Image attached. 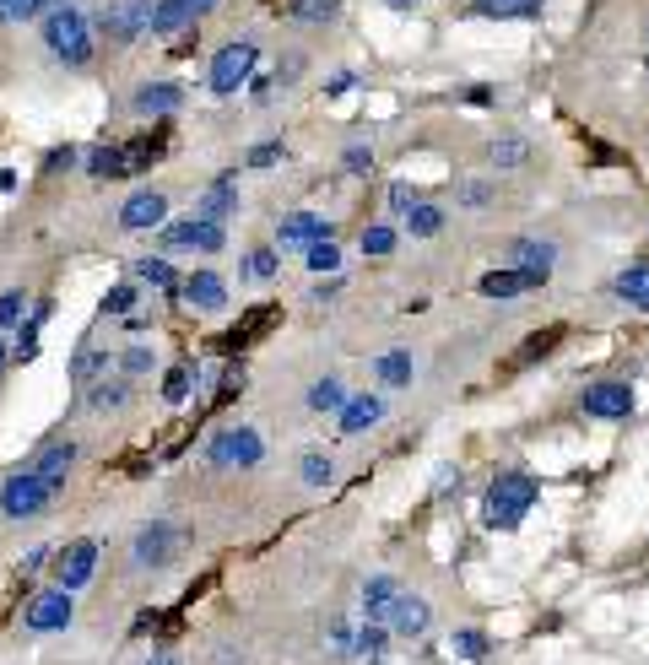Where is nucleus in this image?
<instances>
[{
	"instance_id": "nucleus-1",
	"label": "nucleus",
	"mask_w": 649,
	"mask_h": 665,
	"mask_svg": "<svg viewBox=\"0 0 649 665\" xmlns=\"http://www.w3.org/2000/svg\"><path fill=\"white\" fill-rule=\"evenodd\" d=\"M38 33H44V49L55 55L60 65H71V71H82V65L92 60V17L82 6H55L44 22H38Z\"/></svg>"
},
{
	"instance_id": "nucleus-2",
	"label": "nucleus",
	"mask_w": 649,
	"mask_h": 665,
	"mask_svg": "<svg viewBox=\"0 0 649 665\" xmlns=\"http://www.w3.org/2000/svg\"><path fill=\"white\" fill-rule=\"evenodd\" d=\"M60 498L55 482H44V476H33L28 465H17V471L0 476V514L6 520H38V514H49V503Z\"/></svg>"
},
{
	"instance_id": "nucleus-3",
	"label": "nucleus",
	"mask_w": 649,
	"mask_h": 665,
	"mask_svg": "<svg viewBox=\"0 0 649 665\" xmlns=\"http://www.w3.org/2000/svg\"><path fill=\"white\" fill-rule=\"evenodd\" d=\"M531 503H536V482L525 471L498 476V482L487 487V525H493V530H514L525 514H531Z\"/></svg>"
},
{
	"instance_id": "nucleus-4",
	"label": "nucleus",
	"mask_w": 649,
	"mask_h": 665,
	"mask_svg": "<svg viewBox=\"0 0 649 665\" xmlns=\"http://www.w3.org/2000/svg\"><path fill=\"white\" fill-rule=\"evenodd\" d=\"M49 579H55V590H65V595H82L87 584L98 579V541L92 536L65 541V547L49 557Z\"/></svg>"
},
{
	"instance_id": "nucleus-5",
	"label": "nucleus",
	"mask_w": 649,
	"mask_h": 665,
	"mask_svg": "<svg viewBox=\"0 0 649 665\" xmlns=\"http://www.w3.org/2000/svg\"><path fill=\"white\" fill-rule=\"evenodd\" d=\"M255 60H260V49H255V38H238V44H222L217 55H211L206 65V87L217 92V98H233L238 87L255 76Z\"/></svg>"
},
{
	"instance_id": "nucleus-6",
	"label": "nucleus",
	"mask_w": 649,
	"mask_h": 665,
	"mask_svg": "<svg viewBox=\"0 0 649 665\" xmlns=\"http://www.w3.org/2000/svg\"><path fill=\"white\" fill-rule=\"evenodd\" d=\"M152 6H157V0H114V6H103L98 17H92V38H109V44H130V38L147 33Z\"/></svg>"
},
{
	"instance_id": "nucleus-7",
	"label": "nucleus",
	"mask_w": 649,
	"mask_h": 665,
	"mask_svg": "<svg viewBox=\"0 0 649 665\" xmlns=\"http://www.w3.org/2000/svg\"><path fill=\"white\" fill-rule=\"evenodd\" d=\"M157 244L217 255V249H228V228H222V222H201V217H179V222H163V228H157Z\"/></svg>"
},
{
	"instance_id": "nucleus-8",
	"label": "nucleus",
	"mask_w": 649,
	"mask_h": 665,
	"mask_svg": "<svg viewBox=\"0 0 649 665\" xmlns=\"http://www.w3.org/2000/svg\"><path fill=\"white\" fill-rule=\"evenodd\" d=\"M206 460L211 465H260L266 460V438H260L255 428H222V433H211V444H206Z\"/></svg>"
},
{
	"instance_id": "nucleus-9",
	"label": "nucleus",
	"mask_w": 649,
	"mask_h": 665,
	"mask_svg": "<svg viewBox=\"0 0 649 665\" xmlns=\"http://www.w3.org/2000/svg\"><path fill=\"white\" fill-rule=\"evenodd\" d=\"M179 547H184L179 525L152 520V525L136 530V541H130V557H136V568H168V563L179 557Z\"/></svg>"
},
{
	"instance_id": "nucleus-10",
	"label": "nucleus",
	"mask_w": 649,
	"mask_h": 665,
	"mask_svg": "<svg viewBox=\"0 0 649 665\" xmlns=\"http://www.w3.org/2000/svg\"><path fill=\"white\" fill-rule=\"evenodd\" d=\"M28 633H65L76 622V595H65V590H55V584H49L44 595H33L28 601Z\"/></svg>"
},
{
	"instance_id": "nucleus-11",
	"label": "nucleus",
	"mask_w": 649,
	"mask_h": 665,
	"mask_svg": "<svg viewBox=\"0 0 649 665\" xmlns=\"http://www.w3.org/2000/svg\"><path fill=\"white\" fill-rule=\"evenodd\" d=\"M168 222V195L163 190H130L119 206V228L125 233H157Z\"/></svg>"
},
{
	"instance_id": "nucleus-12",
	"label": "nucleus",
	"mask_w": 649,
	"mask_h": 665,
	"mask_svg": "<svg viewBox=\"0 0 649 665\" xmlns=\"http://www.w3.org/2000/svg\"><path fill=\"white\" fill-rule=\"evenodd\" d=\"M76 460H82V449H76L71 438H44V444L33 449L28 471L44 476V482H55V487L65 492V482H71V471H76Z\"/></svg>"
},
{
	"instance_id": "nucleus-13",
	"label": "nucleus",
	"mask_w": 649,
	"mask_h": 665,
	"mask_svg": "<svg viewBox=\"0 0 649 665\" xmlns=\"http://www.w3.org/2000/svg\"><path fill=\"white\" fill-rule=\"evenodd\" d=\"M509 271H520V282L525 287H547V276H552V260H558V249L552 244H541V238H514V249H509Z\"/></svg>"
},
{
	"instance_id": "nucleus-14",
	"label": "nucleus",
	"mask_w": 649,
	"mask_h": 665,
	"mask_svg": "<svg viewBox=\"0 0 649 665\" xmlns=\"http://www.w3.org/2000/svg\"><path fill=\"white\" fill-rule=\"evenodd\" d=\"M179 298L201 314H222L228 309V282H222V271H190L179 282Z\"/></svg>"
},
{
	"instance_id": "nucleus-15",
	"label": "nucleus",
	"mask_w": 649,
	"mask_h": 665,
	"mask_svg": "<svg viewBox=\"0 0 649 665\" xmlns=\"http://www.w3.org/2000/svg\"><path fill=\"white\" fill-rule=\"evenodd\" d=\"M579 406H585L590 417L617 422V417H628V411H633V390H628V384H617V379H601V384H590V390L579 395Z\"/></svg>"
},
{
	"instance_id": "nucleus-16",
	"label": "nucleus",
	"mask_w": 649,
	"mask_h": 665,
	"mask_svg": "<svg viewBox=\"0 0 649 665\" xmlns=\"http://www.w3.org/2000/svg\"><path fill=\"white\" fill-rule=\"evenodd\" d=\"M184 103V87L179 82H141L136 92H130V109H136L141 119H168Z\"/></svg>"
},
{
	"instance_id": "nucleus-17",
	"label": "nucleus",
	"mask_w": 649,
	"mask_h": 665,
	"mask_svg": "<svg viewBox=\"0 0 649 665\" xmlns=\"http://www.w3.org/2000/svg\"><path fill=\"white\" fill-rule=\"evenodd\" d=\"M336 228H330L325 217H314V211H293V217H282V228H276V244L282 249H309L320 244V238H330Z\"/></svg>"
},
{
	"instance_id": "nucleus-18",
	"label": "nucleus",
	"mask_w": 649,
	"mask_h": 665,
	"mask_svg": "<svg viewBox=\"0 0 649 665\" xmlns=\"http://www.w3.org/2000/svg\"><path fill=\"white\" fill-rule=\"evenodd\" d=\"M428 622H433L428 601H422V595H406V590H401V601L390 606L384 628H390V633H401V638H417V633H428Z\"/></svg>"
},
{
	"instance_id": "nucleus-19",
	"label": "nucleus",
	"mask_w": 649,
	"mask_h": 665,
	"mask_svg": "<svg viewBox=\"0 0 649 665\" xmlns=\"http://www.w3.org/2000/svg\"><path fill=\"white\" fill-rule=\"evenodd\" d=\"M336 422H341V433H368L384 422V401L379 395H352V401L336 411Z\"/></svg>"
},
{
	"instance_id": "nucleus-20",
	"label": "nucleus",
	"mask_w": 649,
	"mask_h": 665,
	"mask_svg": "<svg viewBox=\"0 0 649 665\" xmlns=\"http://www.w3.org/2000/svg\"><path fill=\"white\" fill-rule=\"evenodd\" d=\"M195 217L201 222H222L228 228V217H238V190H233V179H217L211 190L201 195V206H195Z\"/></svg>"
},
{
	"instance_id": "nucleus-21",
	"label": "nucleus",
	"mask_w": 649,
	"mask_h": 665,
	"mask_svg": "<svg viewBox=\"0 0 649 665\" xmlns=\"http://www.w3.org/2000/svg\"><path fill=\"white\" fill-rule=\"evenodd\" d=\"M87 179H125V141H109V146H92V152L82 157Z\"/></svg>"
},
{
	"instance_id": "nucleus-22",
	"label": "nucleus",
	"mask_w": 649,
	"mask_h": 665,
	"mask_svg": "<svg viewBox=\"0 0 649 665\" xmlns=\"http://www.w3.org/2000/svg\"><path fill=\"white\" fill-rule=\"evenodd\" d=\"M190 22H195V17H190V0H157L147 33H152V38H174V33L190 28Z\"/></svg>"
},
{
	"instance_id": "nucleus-23",
	"label": "nucleus",
	"mask_w": 649,
	"mask_h": 665,
	"mask_svg": "<svg viewBox=\"0 0 649 665\" xmlns=\"http://www.w3.org/2000/svg\"><path fill=\"white\" fill-rule=\"evenodd\" d=\"M395 601H401V584H395L390 574H379V579L363 584V617H368V622H384Z\"/></svg>"
},
{
	"instance_id": "nucleus-24",
	"label": "nucleus",
	"mask_w": 649,
	"mask_h": 665,
	"mask_svg": "<svg viewBox=\"0 0 649 665\" xmlns=\"http://www.w3.org/2000/svg\"><path fill=\"white\" fill-rule=\"evenodd\" d=\"M130 401V379H92L87 384V411H98V417H109V411H119Z\"/></svg>"
},
{
	"instance_id": "nucleus-25",
	"label": "nucleus",
	"mask_w": 649,
	"mask_h": 665,
	"mask_svg": "<svg viewBox=\"0 0 649 665\" xmlns=\"http://www.w3.org/2000/svg\"><path fill=\"white\" fill-rule=\"evenodd\" d=\"M130 276H136V287H152V292H179V271L168 265L163 255H147L130 265Z\"/></svg>"
},
{
	"instance_id": "nucleus-26",
	"label": "nucleus",
	"mask_w": 649,
	"mask_h": 665,
	"mask_svg": "<svg viewBox=\"0 0 649 665\" xmlns=\"http://www.w3.org/2000/svg\"><path fill=\"white\" fill-rule=\"evenodd\" d=\"M168 157V136L157 130V136H136V141H125V174H141V168H152V163H163Z\"/></svg>"
},
{
	"instance_id": "nucleus-27",
	"label": "nucleus",
	"mask_w": 649,
	"mask_h": 665,
	"mask_svg": "<svg viewBox=\"0 0 649 665\" xmlns=\"http://www.w3.org/2000/svg\"><path fill=\"white\" fill-rule=\"evenodd\" d=\"M541 6L547 0H471L476 17H509V22H531V17H541Z\"/></svg>"
},
{
	"instance_id": "nucleus-28",
	"label": "nucleus",
	"mask_w": 649,
	"mask_h": 665,
	"mask_svg": "<svg viewBox=\"0 0 649 665\" xmlns=\"http://www.w3.org/2000/svg\"><path fill=\"white\" fill-rule=\"evenodd\" d=\"M109 363H114V357L103 352V347H92V341H82V347H76V363H71V379L87 390L92 379H103V374H109Z\"/></svg>"
},
{
	"instance_id": "nucleus-29",
	"label": "nucleus",
	"mask_w": 649,
	"mask_h": 665,
	"mask_svg": "<svg viewBox=\"0 0 649 665\" xmlns=\"http://www.w3.org/2000/svg\"><path fill=\"white\" fill-rule=\"evenodd\" d=\"M374 374H379L384 390H401V384H412L417 363H412V352H384L379 363H374Z\"/></svg>"
},
{
	"instance_id": "nucleus-30",
	"label": "nucleus",
	"mask_w": 649,
	"mask_h": 665,
	"mask_svg": "<svg viewBox=\"0 0 649 665\" xmlns=\"http://www.w3.org/2000/svg\"><path fill=\"white\" fill-rule=\"evenodd\" d=\"M28 309H33L28 287H0V336H6V330H22Z\"/></svg>"
},
{
	"instance_id": "nucleus-31",
	"label": "nucleus",
	"mask_w": 649,
	"mask_h": 665,
	"mask_svg": "<svg viewBox=\"0 0 649 665\" xmlns=\"http://www.w3.org/2000/svg\"><path fill=\"white\" fill-rule=\"evenodd\" d=\"M612 292L622 303H633V309H649V265H633V271H622Z\"/></svg>"
},
{
	"instance_id": "nucleus-32",
	"label": "nucleus",
	"mask_w": 649,
	"mask_h": 665,
	"mask_svg": "<svg viewBox=\"0 0 649 665\" xmlns=\"http://www.w3.org/2000/svg\"><path fill=\"white\" fill-rule=\"evenodd\" d=\"M238 276H244V282H271V276H282V260H276V249H249Z\"/></svg>"
},
{
	"instance_id": "nucleus-33",
	"label": "nucleus",
	"mask_w": 649,
	"mask_h": 665,
	"mask_svg": "<svg viewBox=\"0 0 649 665\" xmlns=\"http://www.w3.org/2000/svg\"><path fill=\"white\" fill-rule=\"evenodd\" d=\"M190 390H195V363H174L163 374V401L168 406H184V401H190Z\"/></svg>"
},
{
	"instance_id": "nucleus-34",
	"label": "nucleus",
	"mask_w": 649,
	"mask_h": 665,
	"mask_svg": "<svg viewBox=\"0 0 649 665\" xmlns=\"http://www.w3.org/2000/svg\"><path fill=\"white\" fill-rule=\"evenodd\" d=\"M341 406H347V390H341L336 374H325V379L309 384V411H341Z\"/></svg>"
},
{
	"instance_id": "nucleus-35",
	"label": "nucleus",
	"mask_w": 649,
	"mask_h": 665,
	"mask_svg": "<svg viewBox=\"0 0 649 665\" xmlns=\"http://www.w3.org/2000/svg\"><path fill=\"white\" fill-rule=\"evenodd\" d=\"M406 228H412V238H433V233L444 228V211L428 206V201H417L412 211H406Z\"/></svg>"
},
{
	"instance_id": "nucleus-36",
	"label": "nucleus",
	"mask_w": 649,
	"mask_h": 665,
	"mask_svg": "<svg viewBox=\"0 0 649 665\" xmlns=\"http://www.w3.org/2000/svg\"><path fill=\"white\" fill-rule=\"evenodd\" d=\"M114 363H119V379H141V374H152L157 352H152V347H125Z\"/></svg>"
},
{
	"instance_id": "nucleus-37",
	"label": "nucleus",
	"mask_w": 649,
	"mask_h": 665,
	"mask_svg": "<svg viewBox=\"0 0 649 665\" xmlns=\"http://www.w3.org/2000/svg\"><path fill=\"white\" fill-rule=\"evenodd\" d=\"M476 287H482V298H514V292H525L520 271H487Z\"/></svg>"
},
{
	"instance_id": "nucleus-38",
	"label": "nucleus",
	"mask_w": 649,
	"mask_h": 665,
	"mask_svg": "<svg viewBox=\"0 0 649 665\" xmlns=\"http://www.w3.org/2000/svg\"><path fill=\"white\" fill-rule=\"evenodd\" d=\"M336 11H341V0H293L287 17H293V22H330Z\"/></svg>"
},
{
	"instance_id": "nucleus-39",
	"label": "nucleus",
	"mask_w": 649,
	"mask_h": 665,
	"mask_svg": "<svg viewBox=\"0 0 649 665\" xmlns=\"http://www.w3.org/2000/svg\"><path fill=\"white\" fill-rule=\"evenodd\" d=\"M298 471H303V482H309V487H325L330 476H336V460H330L325 449H309V455H303V465H298Z\"/></svg>"
},
{
	"instance_id": "nucleus-40",
	"label": "nucleus",
	"mask_w": 649,
	"mask_h": 665,
	"mask_svg": "<svg viewBox=\"0 0 649 665\" xmlns=\"http://www.w3.org/2000/svg\"><path fill=\"white\" fill-rule=\"evenodd\" d=\"M136 309V282H119V287H109L103 292V303H98V314L109 319V314H130Z\"/></svg>"
},
{
	"instance_id": "nucleus-41",
	"label": "nucleus",
	"mask_w": 649,
	"mask_h": 665,
	"mask_svg": "<svg viewBox=\"0 0 649 665\" xmlns=\"http://www.w3.org/2000/svg\"><path fill=\"white\" fill-rule=\"evenodd\" d=\"M55 6H71V0H11V22H44Z\"/></svg>"
},
{
	"instance_id": "nucleus-42",
	"label": "nucleus",
	"mask_w": 649,
	"mask_h": 665,
	"mask_svg": "<svg viewBox=\"0 0 649 665\" xmlns=\"http://www.w3.org/2000/svg\"><path fill=\"white\" fill-rule=\"evenodd\" d=\"M282 157H287V141H282V136H271V141L249 146V157H244V163H249V168H276Z\"/></svg>"
},
{
	"instance_id": "nucleus-43",
	"label": "nucleus",
	"mask_w": 649,
	"mask_h": 665,
	"mask_svg": "<svg viewBox=\"0 0 649 665\" xmlns=\"http://www.w3.org/2000/svg\"><path fill=\"white\" fill-rule=\"evenodd\" d=\"M303 255H309V271H341V249H336V238H320V244H309Z\"/></svg>"
},
{
	"instance_id": "nucleus-44",
	"label": "nucleus",
	"mask_w": 649,
	"mask_h": 665,
	"mask_svg": "<svg viewBox=\"0 0 649 665\" xmlns=\"http://www.w3.org/2000/svg\"><path fill=\"white\" fill-rule=\"evenodd\" d=\"M525 157H531V146H525L520 136H503V141H493V163H498V168H520Z\"/></svg>"
},
{
	"instance_id": "nucleus-45",
	"label": "nucleus",
	"mask_w": 649,
	"mask_h": 665,
	"mask_svg": "<svg viewBox=\"0 0 649 665\" xmlns=\"http://www.w3.org/2000/svg\"><path fill=\"white\" fill-rule=\"evenodd\" d=\"M449 649H455L460 660H482L487 655V633H455V638H449Z\"/></svg>"
},
{
	"instance_id": "nucleus-46",
	"label": "nucleus",
	"mask_w": 649,
	"mask_h": 665,
	"mask_svg": "<svg viewBox=\"0 0 649 665\" xmlns=\"http://www.w3.org/2000/svg\"><path fill=\"white\" fill-rule=\"evenodd\" d=\"M76 163H82V152H76V146H55V152L44 157V174H71Z\"/></svg>"
},
{
	"instance_id": "nucleus-47",
	"label": "nucleus",
	"mask_w": 649,
	"mask_h": 665,
	"mask_svg": "<svg viewBox=\"0 0 649 665\" xmlns=\"http://www.w3.org/2000/svg\"><path fill=\"white\" fill-rule=\"evenodd\" d=\"M395 249V228H368L363 233V255H390Z\"/></svg>"
},
{
	"instance_id": "nucleus-48",
	"label": "nucleus",
	"mask_w": 649,
	"mask_h": 665,
	"mask_svg": "<svg viewBox=\"0 0 649 665\" xmlns=\"http://www.w3.org/2000/svg\"><path fill=\"white\" fill-rule=\"evenodd\" d=\"M552 347H558V330H547V336H531V341L520 347V357H514V363H531V357H547Z\"/></svg>"
},
{
	"instance_id": "nucleus-49",
	"label": "nucleus",
	"mask_w": 649,
	"mask_h": 665,
	"mask_svg": "<svg viewBox=\"0 0 649 665\" xmlns=\"http://www.w3.org/2000/svg\"><path fill=\"white\" fill-rule=\"evenodd\" d=\"M460 201H466V206H487V201H493V184L471 179V184H466V195H460Z\"/></svg>"
},
{
	"instance_id": "nucleus-50",
	"label": "nucleus",
	"mask_w": 649,
	"mask_h": 665,
	"mask_svg": "<svg viewBox=\"0 0 649 665\" xmlns=\"http://www.w3.org/2000/svg\"><path fill=\"white\" fill-rule=\"evenodd\" d=\"M347 168L352 174H368V168H374V152H368V146H347Z\"/></svg>"
},
{
	"instance_id": "nucleus-51",
	"label": "nucleus",
	"mask_w": 649,
	"mask_h": 665,
	"mask_svg": "<svg viewBox=\"0 0 649 665\" xmlns=\"http://www.w3.org/2000/svg\"><path fill=\"white\" fill-rule=\"evenodd\" d=\"M390 206L395 211H412L417 206V190H412V184H390Z\"/></svg>"
},
{
	"instance_id": "nucleus-52",
	"label": "nucleus",
	"mask_w": 649,
	"mask_h": 665,
	"mask_svg": "<svg viewBox=\"0 0 649 665\" xmlns=\"http://www.w3.org/2000/svg\"><path fill=\"white\" fill-rule=\"evenodd\" d=\"M49 557H55V552H49V547H33L28 557H22V579H33V574H38V568H44V563H49Z\"/></svg>"
},
{
	"instance_id": "nucleus-53",
	"label": "nucleus",
	"mask_w": 649,
	"mask_h": 665,
	"mask_svg": "<svg viewBox=\"0 0 649 665\" xmlns=\"http://www.w3.org/2000/svg\"><path fill=\"white\" fill-rule=\"evenodd\" d=\"M152 319H157V314H152V309H141V303H136V309L125 314V330H136V336H141V330H147Z\"/></svg>"
},
{
	"instance_id": "nucleus-54",
	"label": "nucleus",
	"mask_w": 649,
	"mask_h": 665,
	"mask_svg": "<svg viewBox=\"0 0 649 665\" xmlns=\"http://www.w3.org/2000/svg\"><path fill=\"white\" fill-rule=\"evenodd\" d=\"M357 649H363V655H379V649H384V628H379V622H374V628H363V644H357Z\"/></svg>"
},
{
	"instance_id": "nucleus-55",
	"label": "nucleus",
	"mask_w": 649,
	"mask_h": 665,
	"mask_svg": "<svg viewBox=\"0 0 649 665\" xmlns=\"http://www.w3.org/2000/svg\"><path fill=\"white\" fill-rule=\"evenodd\" d=\"M298 71H303V55H287V65H282V71H276V82H293Z\"/></svg>"
},
{
	"instance_id": "nucleus-56",
	"label": "nucleus",
	"mask_w": 649,
	"mask_h": 665,
	"mask_svg": "<svg viewBox=\"0 0 649 665\" xmlns=\"http://www.w3.org/2000/svg\"><path fill=\"white\" fill-rule=\"evenodd\" d=\"M466 103H471V109H487V103H493V92H487V87H471Z\"/></svg>"
},
{
	"instance_id": "nucleus-57",
	"label": "nucleus",
	"mask_w": 649,
	"mask_h": 665,
	"mask_svg": "<svg viewBox=\"0 0 649 665\" xmlns=\"http://www.w3.org/2000/svg\"><path fill=\"white\" fill-rule=\"evenodd\" d=\"M217 11V0H190V17H211Z\"/></svg>"
},
{
	"instance_id": "nucleus-58",
	"label": "nucleus",
	"mask_w": 649,
	"mask_h": 665,
	"mask_svg": "<svg viewBox=\"0 0 649 665\" xmlns=\"http://www.w3.org/2000/svg\"><path fill=\"white\" fill-rule=\"evenodd\" d=\"M6 368H11V341L0 336V374H6Z\"/></svg>"
},
{
	"instance_id": "nucleus-59",
	"label": "nucleus",
	"mask_w": 649,
	"mask_h": 665,
	"mask_svg": "<svg viewBox=\"0 0 649 665\" xmlns=\"http://www.w3.org/2000/svg\"><path fill=\"white\" fill-rule=\"evenodd\" d=\"M217 665H244V660H238L233 649H222V655H217Z\"/></svg>"
},
{
	"instance_id": "nucleus-60",
	"label": "nucleus",
	"mask_w": 649,
	"mask_h": 665,
	"mask_svg": "<svg viewBox=\"0 0 649 665\" xmlns=\"http://www.w3.org/2000/svg\"><path fill=\"white\" fill-rule=\"evenodd\" d=\"M147 665H179V655H152Z\"/></svg>"
},
{
	"instance_id": "nucleus-61",
	"label": "nucleus",
	"mask_w": 649,
	"mask_h": 665,
	"mask_svg": "<svg viewBox=\"0 0 649 665\" xmlns=\"http://www.w3.org/2000/svg\"><path fill=\"white\" fill-rule=\"evenodd\" d=\"M390 6H395V11H412V6H417V0H390Z\"/></svg>"
},
{
	"instance_id": "nucleus-62",
	"label": "nucleus",
	"mask_w": 649,
	"mask_h": 665,
	"mask_svg": "<svg viewBox=\"0 0 649 665\" xmlns=\"http://www.w3.org/2000/svg\"><path fill=\"white\" fill-rule=\"evenodd\" d=\"M0 22H11V0H0Z\"/></svg>"
}]
</instances>
